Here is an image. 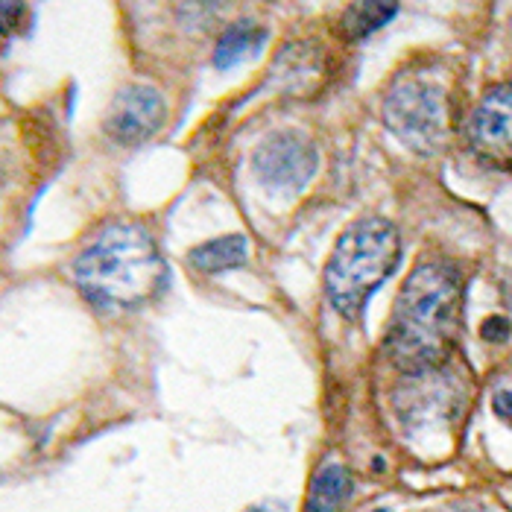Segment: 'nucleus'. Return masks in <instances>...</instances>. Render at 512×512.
Here are the masks:
<instances>
[{
  "label": "nucleus",
  "instance_id": "nucleus-1",
  "mask_svg": "<svg viewBox=\"0 0 512 512\" xmlns=\"http://www.w3.org/2000/svg\"><path fill=\"white\" fill-rule=\"evenodd\" d=\"M463 331V281L448 264L428 261L416 267L395 302L387 355L401 372L445 366Z\"/></svg>",
  "mask_w": 512,
  "mask_h": 512
},
{
  "label": "nucleus",
  "instance_id": "nucleus-2",
  "mask_svg": "<svg viewBox=\"0 0 512 512\" xmlns=\"http://www.w3.org/2000/svg\"><path fill=\"white\" fill-rule=\"evenodd\" d=\"M79 290L103 308H135L153 299L167 281L156 240L141 226L120 223L97 235L74 267Z\"/></svg>",
  "mask_w": 512,
  "mask_h": 512
},
{
  "label": "nucleus",
  "instance_id": "nucleus-3",
  "mask_svg": "<svg viewBox=\"0 0 512 512\" xmlns=\"http://www.w3.org/2000/svg\"><path fill=\"white\" fill-rule=\"evenodd\" d=\"M401 258V237L393 223L366 217L352 223L331 252L325 267V293L334 311L357 319L375 290L393 276Z\"/></svg>",
  "mask_w": 512,
  "mask_h": 512
},
{
  "label": "nucleus",
  "instance_id": "nucleus-4",
  "mask_svg": "<svg viewBox=\"0 0 512 512\" xmlns=\"http://www.w3.org/2000/svg\"><path fill=\"white\" fill-rule=\"evenodd\" d=\"M384 123L413 153L431 156L436 150H442L448 138V123H451V106H448L445 88L419 71L401 74L384 100Z\"/></svg>",
  "mask_w": 512,
  "mask_h": 512
},
{
  "label": "nucleus",
  "instance_id": "nucleus-5",
  "mask_svg": "<svg viewBox=\"0 0 512 512\" xmlns=\"http://www.w3.org/2000/svg\"><path fill=\"white\" fill-rule=\"evenodd\" d=\"M393 407L410 439L439 434L463 413V381L448 369V363L425 372H407L395 390Z\"/></svg>",
  "mask_w": 512,
  "mask_h": 512
},
{
  "label": "nucleus",
  "instance_id": "nucleus-6",
  "mask_svg": "<svg viewBox=\"0 0 512 512\" xmlns=\"http://www.w3.org/2000/svg\"><path fill=\"white\" fill-rule=\"evenodd\" d=\"M319 153L314 141L299 132H276L252 153L255 176L273 191H302L314 179Z\"/></svg>",
  "mask_w": 512,
  "mask_h": 512
},
{
  "label": "nucleus",
  "instance_id": "nucleus-7",
  "mask_svg": "<svg viewBox=\"0 0 512 512\" xmlns=\"http://www.w3.org/2000/svg\"><path fill=\"white\" fill-rule=\"evenodd\" d=\"M466 138L483 164L512 170V82H501L483 94L466 123Z\"/></svg>",
  "mask_w": 512,
  "mask_h": 512
},
{
  "label": "nucleus",
  "instance_id": "nucleus-8",
  "mask_svg": "<svg viewBox=\"0 0 512 512\" xmlns=\"http://www.w3.org/2000/svg\"><path fill=\"white\" fill-rule=\"evenodd\" d=\"M167 118V106L161 100L156 88L150 85H126L120 88L118 97L109 106L106 115V132L118 141V144H141L147 138H153L161 123Z\"/></svg>",
  "mask_w": 512,
  "mask_h": 512
},
{
  "label": "nucleus",
  "instance_id": "nucleus-9",
  "mask_svg": "<svg viewBox=\"0 0 512 512\" xmlns=\"http://www.w3.org/2000/svg\"><path fill=\"white\" fill-rule=\"evenodd\" d=\"M246 237L243 235H226L214 237L208 243H199L197 249L188 252V261L191 267L205 273V276H214V273H226V270H237L246 264Z\"/></svg>",
  "mask_w": 512,
  "mask_h": 512
},
{
  "label": "nucleus",
  "instance_id": "nucleus-10",
  "mask_svg": "<svg viewBox=\"0 0 512 512\" xmlns=\"http://www.w3.org/2000/svg\"><path fill=\"white\" fill-rule=\"evenodd\" d=\"M264 41H267V30L264 27H258L252 21H237L217 41L214 65L220 71H229V68L240 65V62H246L249 56H255Z\"/></svg>",
  "mask_w": 512,
  "mask_h": 512
},
{
  "label": "nucleus",
  "instance_id": "nucleus-11",
  "mask_svg": "<svg viewBox=\"0 0 512 512\" xmlns=\"http://www.w3.org/2000/svg\"><path fill=\"white\" fill-rule=\"evenodd\" d=\"M398 12V0H355L349 6V12L343 15V39L363 41L372 33H378L381 27H387Z\"/></svg>",
  "mask_w": 512,
  "mask_h": 512
},
{
  "label": "nucleus",
  "instance_id": "nucleus-12",
  "mask_svg": "<svg viewBox=\"0 0 512 512\" xmlns=\"http://www.w3.org/2000/svg\"><path fill=\"white\" fill-rule=\"evenodd\" d=\"M352 495V474L343 466H325L316 474L305 512H340Z\"/></svg>",
  "mask_w": 512,
  "mask_h": 512
},
{
  "label": "nucleus",
  "instance_id": "nucleus-13",
  "mask_svg": "<svg viewBox=\"0 0 512 512\" xmlns=\"http://www.w3.org/2000/svg\"><path fill=\"white\" fill-rule=\"evenodd\" d=\"M492 407H495V413L512 425V372L510 375H504L498 384H495V390H492Z\"/></svg>",
  "mask_w": 512,
  "mask_h": 512
},
{
  "label": "nucleus",
  "instance_id": "nucleus-14",
  "mask_svg": "<svg viewBox=\"0 0 512 512\" xmlns=\"http://www.w3.org/2000/svg\"><path fill=\"white\" fill-rule=\"evenodd\" d=\"M24 12V0H3V33H9Z\"/></svg>",
  "mask_w": 512,
  "mask_h": 512
},
{
  "label": "nucleus",
  "instance_id": "nucleus-15",
  "mask_svg": "<svg viewBox=\"0 0 512 512\" xmlns=\"http://www.w3.org/2000/svg\"><path fill=\"white\" fill-rule=\"evenodd\" d=\"M483 337H486V340H507V337H510V325H507L504 319L495 316V319H489V322L483 325Z\"/></svg>",
  "mask_w": 512,
  "mask_h": 512
},
{
  "label": "nucleus",
  "instance_id": "nucleus-16",
  "mask_svg": "<svg viewBox=\"0 0 512 512\" xmlns=\"http://www.w3.org/2000/svg\"><path fill=\"white\" fill-rule=\"evenodd\" d=\"M439 512H483L480 507H474V504H451V507H445V510Z\"/></svg>",
  "mask_w": 512,
  "mask_h": 512
},
{
  "label": "nucleus",
  "instance_id": "nucleus-17",
  "mask_svg": "<svg viewBox=\"0 0 512 512\" xmlns=\"http://www.w3.org/2000/svg\"><path fill=\"white\" fill-rule=\"evenodd\" d=\"M375 512H387V510H375Z\"/></svg>",
  "mask_w": 512,
  "mask_h": 512
}]
</instances>
